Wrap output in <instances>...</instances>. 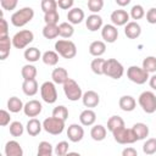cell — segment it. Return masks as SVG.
<instances>
[{
  "label": "cell",
  "mask_w": 156,
  "mask_h": 156,
  "mask_svg": "<svg viewBox=\"0 0 156 156\" xmlns=\"http://www.w3.org/2000/svg\"><path fill=\"white\" fill-rule=\"evenodd\" d=\"M34 17V10L29 6H26V7H22L17 11H15L12 15H11V23L12 26L17 27V28H21V27H24L27 23H29Z\"/></svg>",
  "instance_id": "cell-1"
},
{
  "label": "cell",
  "mask_w": 156,
  "mask_h": 156,
  "mask_svg": "<svg viewBox=\"0 0 156 156\" xmlns=\"http://www.w3.org/2000/svg\"><path fill=\"white\" fill-rule=\"evenodd\" d=\"M55 51L63 58H73L77 55V46L72 40L58 39L55 43Z\"/></svg>",
  "instance_id": "cell-2"
},
{
  "label": "cell",
  "mask_w": 156,
  "mask_h": 156,
  "mask_svg": "<svg viewBox=\"0 0 156 156\" xmlns=\"http://www.w3.org/2000/svg\"><path fill=\"white\" fill-rule=\"evenodd\" d=\"M104 74L112 79H119L124 74V67L118 60L107 58L104 66Z\"/></svg>",
  "instance_id": "cell-3"
},
{
  "label": "cell",
  "mask_w": 156,
  "mask_h": 156,
  "mask_svg": "<svg viewBox=\"0 0 156 156\" xmlns=\"http://www.w3.org/2000/svg\"><path fill=\"white\" fill-rule=\"evenodd\" d=\"M138 104L145 113L151 115L156 112V95L150 90H145L139 95Z\"/></svg>",
  "instance_id": "cell-4"
},
{
  "label": "cell",
  "mask_w": 156,
  "mask_h": 156,
  "mask_svg": "<svg viewBox=\"0 0 156 156\" xmlns=\"http://www.w3.org/2000/svg\"><path fill=\"white\" fill-rule=\"evenodd\" d=\"M127 77L130 82H133L138 85L145 84L150 78L149 73L146 71H144L143 67H139V66H135V65L129 66L127 68Z\"/></svg>",
  "instance_id": "cell-5"
},
{
  "label": "cell",
  "mask_w": 156,
  "mask_h": 156,
  "mask_svg": "<svg viewBox=\"0 0 156 156\" xmlns=\"http://www.w3.org/2000/svg\"><path fill=\"white\" fill-rule=\"evenodd\" d=\"M12 45L16 49H24L27 48L33 40H34V34L29 29H22L17 32L12 38Z\"/></svg>",
  "instance_id": "cell-6"
},
{
  "label": "cell",
  "mask_w": 156,
  "mask_h": 156,
  "mask_svg": "<svg viewBox=\"0 0 156 156\" xmlns=\"http://www.w3.org/2000/svg\"><path fill=\"white\" fill-rule=\"evenodd\" d=\"M43 129L51 135H58L65 129V121L56 118L54 116L48 117L43 121Z\"/></svg>",
  "instance_id": "cell-7"
},
{
  "label": "cell",
  "mask_w": 156,
  "mask_h": 156,
  "mask_svg": "<svg viewBox=\"0 0 156 156\" xmlns=\"http://www.w3.org/2000/svg\"><path fill=\"white\" fill-rule=\"evenodd\" d=\"M63 93L66 95V98L69 100V101H78L79 99H82L83 96V91H82V88L79 87V84L69 78L65 84H63Z\"/></svg>",
  "instance_id": "cell-8"
},
{
  "label": "cell",
  "mask_w": 156,
  "mask_h": 156,
  "mask_svg": "<svg viewBox=\"0 0 156 156\" xmlns=\"http://www.w3.org/2000/svg\"><path fill=\"white\" fill-rule=\"evenodd\" d=\"M40 96L46 104H55L57 100V90L54 82L46 80L40 85Z\"/></svg>",
  "instance_id": "cell-9"
},
{
  "label": "cell",
  "mask_w": 156,
  "mask_h": 156,
  "mask_svg": "<svg viewBox=\"0 0 156 156\" xmlns=\"http://www.w3.org/2000/svg\"><path fill=\"white\" fill-rule=\"evenodd\" d=\"M113 135V139L115 141H117L118 144H122V145H127V144H133L136 140V136L135 134L133 133L132 128H126V127H122L117 130H115L112 133Z\"/></svg>",
  "instance_id": "cell-10"
},
{
  "label": "cell",
  "mask_w": 156,
  "mask_h": 156,
  "mask_svg": "<svg viewBox=\"0 0 156 156\" xmlns=\"http://www.w3.org/2000/svg\"><path fill=\"white\" fill-rule=\"evenodd\" d=\"M129 13L123 10V9H118V10H115L111 12V16H110V20L112 22L113 26L116 27H121V26H126L128 22H129Z\"/></svg>",
  "instance_id": "cell-11"
},
{
  "label": "cell",
  "mask_w": 156,
  "mask_h": 156,
  "mask_svg": "<svg viewBox=\"0 0 156 156\" xmlns=\"http://www.w3.org/2000/svg\"><path fill=\"white\" fill-rule=\"evenodd\" d=\"M41 111H43V105L39 100H29L28 102L24 104V107H23L24 115L32 118H35L37 116H39Z\"/></svg>",
  "instance_id": "cell-12"
},
{
  "label": "cell",
  "mask_w": 156,
  "mask_h": 156,
  "mask_svg": "<svg viewBox=\"0 0 156 156\" xmlns=\"http://www.w3.org/2000/svg\"><path fill=\"white\" fill-rule=\"evenodd\" d=\"M101 37L104 39L105 43L112 44L117 40L118 38V29L116 26L111 24H104V27L101 28Z\"/></svg>",
  "instance_id": "cell-13"
},
{
  "label": "cell",
  "mask_w": 156,
  "mask_h": 156,
  "mask_svg": "<svg viewBox=\"0 0 156 156\" xmlns=\"http://www.w3.org/2000/svg\"><path fill=\"white\" fill-rule=\"evenodd\" d=\"M67 136L68 140L72 143H79L84 136V129L80 124L72 123L67 128Z\"/></svg>",
  "instance_id": "cell-14"
},
{
  "label": "cell",
  "mask_w": 156,
  "mask_h": 156,
  "mask_svg": "<svg viewBox=\"0 0 156 156\" xmlns=\"http://www.w3.org/2000/svg\"><path fill=\"white\" fill-rule=\"evenodd\" d=\"M82 102H83V105L85 107L93 108V107H96L100 104V96L94 90H87L85 93H83Z\"/></svg>",
  "instance_id": "cell-15"
},
{
  "label": "cell",
  "mask_w": 156,
  "mask_h": 156,
  "mask_svg": "<svg viewBox=\"0 0 156 156\" xmlns=\"http://www.w3.org/2000/svg\"><path fill=\"white\" fill-rule=\"evenodd\" d=\"M5 156H23V149L16 140H9L4 147Z\"/></svg>",
  "instance_id": "cell-16"
},
{
  "label": "cell",
  "mask_w": 156,
  "mask_h": 156,
  "mask_svg": "<svg viewBox=\"0 0 156 156\" xmlns=\"http://www.w3.org/2000/svg\"><path fill=\"white\" fill-rule=\"evenodd\" d=\"M85 26L88 28V30L90 32H96L99 29H101L104 27L102 24V17L100 15H96V13H91L87 17L85 20Z\"/></svg>",
  "instance_id": "cell-17"
},
{
  "label": "cell",
  "mask_w": 156,
  "mask_h": 156,
  "mask_svg": "<svg viewBox=\"0 0 156 156\" xmlns=\"http://www.w3.org/2000/svg\"><path fill=\"white\" fill-rule=\"evenodd\" d=\"M124 34L128 39H136L141 34V27L135 21H129L124 26Z\"/></svg>",
  "instance_id": "cell-18"
},
{
  "label": "cell",
  "mask_w": 156,
  "mask_h": 156,
  "mask_svg": "<svg viewBox=\"0 0 156 156\" xmlns=\"http://www.w3.org/2000/svg\"><path fill=\"white\" fill-rule=\"evenodd\" d=\"M85 18V13L80 7H73L67 12V20L68 23L73 24H79L83 22V20Z\"/></svg>",
  "instance_id": "cell-19"
},
{
  "label": "cell",
  "mask_w": 156,
  "mask_h": 156,
  "mask_svg": "<svg viewBox=\"0 0 156 156\" xmlns=\"http://www.w3.org/2000/svg\"><path fill=\"white\" fill-rule=\"evenodd\" d=\"M51 79L55 84H65L69 77H68V72L66 68L63 67H57V68H54L52 72H51Z\"/></svg>",
  "instance_id": "cell-20"
},
{
  "label": "cell",
  "mask_w": 156,
  "mask_h": 156,
  "mask_svg": "<svg viewBox=\"0 0 156 156\" xmlns=\"http://www.w3.org/2000/svg\"><path fill=\"white\" fill-rule=\"evenodd\" d=\"M118 106L124 112H132V111H134V108L136 106V101L130 95H123L118 100Z\"/></svg>",
  "instance_id": "cell-21"
},
{
  "label": "cell",
  "mask_w": 156,
  "mask_h": 156,
  "mask_svg": "<svg viewBox=\"0 0 156 156\" xmlns=\"http://www.w3.org/2000/svg\"><path fill=\"white\" fill-rule=\"evenodd\" d=\"M106 51V43L104 40H94L89 45V54L94 57H101Z\"/></svg>",
  "instance_id": "cell-22"
},
{
  "label": "cell",
  "mask_w": 156,
  "mask_h": 156,
  "mask_svg": "<svg viewBox=\"0 0 156 156\" xmlns=\"http://www.w3.org/2000/svg\"><path fill=\"white\" fill-rule=\"evenodd\" d=\"M95 121H96V113L91 108H85L79 115V122L82 126H85V127L93 126Z\"/></svg>",
  "instance_id": "cell-23"
},
{
  "label": "cell",
  "mask_w": 156,
  "mask_h": 156,
  "mask_svg": "<svg viewBox=\"0 0 156 156\" xmlns=\"http://www.w3.org/2000/svg\"><path fill=\"white\" fill-rule=\"evenodd\" d=\"M12 45V39H10V37H0V60H6L7 56L10 55V50H11Z\"/></svg>",
  "instance_id": "cell-24"
},
{
  "label": "cell",
  "mask_w": 156,
  "mask_h": 156,
  "mask_svg": "<svg viewBox=\"0 0 156 156\" xmlns=\"http://www.w3.org/2000/svg\"><path fill=\"white\" fill-rule=\"evenodd\" d=\"M39 90V85L37 79H29V80H23L22 83V91L27 96H34Z\"/></svg>",
  "instance_id": "cell-25"
},
{
  "label": "cell",
  "mask_w": 156,
  "mask_h": 156,
  "mask_svg": "<svg viewBox=\"0 0 156 156\" xmlns=\"http://www.w3.org/2000/svg\"><path fill=\"white\" fill-rule=\"evenodd\" d=\"M43 129V123L38 119V118H30L27 122L26 126V130L30 136H37Z\"/></svg>",
  "instance_id": "cell-26"
},
{
  "label": "cell",
  "mask_w": 156,
  "mask_h": 156,
  "mask_svg": "<svg viewBox=\"0 0 156 156\" xmlns=\"http://www.w3.org/2000/svg\"><path fill=\"white\" fill-rule=\"evenodd\" d=\"M106 134H107V129L102 124H95L90 129V136L95 141H102L106 138Z\"/></svg>",
  "instance_id": "cell-27"
},
{
  "label": "cell",
  "mask_w": 156,
  "mask_h": 156,
  "mask_svg": "<svg viewBox=\"0 0 156 156\" xmlns=\"http://www.w3.org/2000/svg\"><path fill=\"white\" fill-rule=\"evenodd\" d=\"M133 133L136 136V140H144L147 135H149V127L147 124L143 123V122H138L132 127Z\"/></svg>",
  "instance_id": "cell-28"
},
{
  "label": "cell",
  "mask_w": 156,
  "mask_h": 156,
  "mask_svg": "<svg viewBox=\"0 0 156 156\" xmlns=\"http://www.w3.org/2000/svg\"><path fill=\"white\" fill-rule=\"evenodd\" d=\"M26 61H28L29 63H33V62H37L39 61V58H41L43 54L40 52V50L38 48H34V46H30V48H27L24 50V54H23Z\"/></svg>",
  "instance_id": "cell-29"
},
{
  "label": "cell",
  "mask_w": 156,
  "mask_h": 156,
  "mask_svg": "<svg viewBox=\"0 0 156 156\" xmlns=\"http://www.w3.org/2000/svg\"><path fill=\"white\" fill-rule=\"evenodd\" d=\"M122 127H126V126H124V121L121 116L115 115L107 119V130H110L111 133H113L115 130H117Z\"/></svg>",
  "instance_id": "cell-30"
},
{
  "label": "cell",
  "mask_w": 156,
  "mask_h": 156,
  "mask_svg": "<svg viewBox=\"0 0 156 156\" xmlns=\"http://www.w3.org/2000/svg\"><path fill=\"white\" fill-rule=\"evenodd\" d=\"M58 54L54 50H48L43 54L41 56V61L46 65V66H56L58 62Z\"/></svg>",
  "instance_id": "cell-31"
},
{
  "label": "cell",
  "mask_w": 156,
  "mask_h": 156,
  "mask_svg": "<svg viewBox=\"0 0 156 156\" xmlns=\"http://www.w3.org/2000/svg\"><path fill=\"white\" fill-rule=\"evenodd\" d=\"M37 67L32 63H27L22 67L21 69V76L23 78V80H29V79H35L37 77Z\"/></svg>",
  "instance_id": "cell-32"
},
{
  "label": "cell",
  "mask_w": 156,
  "mask_h": 156,
  "mask_svg": "<svg viewBox=\"0 0 156 156\" xmlns=\"http://www.w3.org/2000/svg\"><path fill=\"white\" fill-rule=\"evenodd\" d=\"M24 107V104L22 102V100L17 96H11L9 100H7V108L10 112L12 113H17L20 111H22Z\"/></svg>",
  "instance_id": "cell-33"
},
{
  "label": "cell",
  "mask_w": 156,
  "mask_h": 156,
  "mask_svg": "<svg viewBox=\"0 0 156 156\" xmlns=\"http://www.w3.org/2000/svg\"><path fill=\"white\" fill-rule=\"evenodd\" d=\"M60 35L58 24H45L43 28V37L45 39H55Z\"/></svg>",
  "instance_id": "cell-34"
},
{
  "label": "cell",
  "mask_w": 156,
  "mask_h": 156,
  "mask_svg": "<svg viewBox=\"0 0 156 156\" xmlns=\"http://www.w3.org/2000/svg\"><path fill=\"white\" fill-rule=\"evenodd\" d=\"M58 32H60V37L65 38V39H69L73 34H74V28L71 23L68 22H61L58 24Z\"/></svg>",
  "instance_id": "cell-35"
},
{
  "label": "cell",
  "mask_w": 156,
  "mask_h": 156,
  "mask_svg": "<svg viewBox=\"0 0 156 156\" xmlns=\"http://www.w3.org/2000/svg\"><path fill=\"white\" fill-rule=\"evenodd\" d=\"M141 67L144 71H146L149 74L150 73H156V57L155 56H146L143 60Z\"/></svg>",
  "instance_id": "cell-36"
},
{
  "label": "cell",
  "mask_w": 156,
  "mask_h": 156,
  "mask_svg": "<svg viewBox=\"0 0 156 156\" xmlns=\"http://www.w3.org/2000/svg\"><path fill=\"white\" fill-rule=\"evenodd\" d=\"M105 61H106V60H104V58H101V57H96V58H94V60L90 62V68H91L93 73H95V74H98V76L104 74Z\"/></svg>",
  "instance_id": "cell-37"
},
{
  "label": "cell",
  "mask_w": 156,
  "mask_h": 156,
  "mask_svg": "<svg viewBox=\"0 0 156 156\" xmlns=\"http://www.w3.org/2000/svg\"><path fill=\"white\" fill-rule=\"evenodd\" d=\"M52 152H54V147L49 141H40L39 143L37 156H48V155H52Z\"/></svg>",
  "instance_id": "cell-38"
},
{
  "label": "cell",
  "mask_w": 156,
  "mask_h": 156,
  "mask_svg": "<svg viewBox=\"0 0 156 156\" xmlns=\"http://www.w3.org/2000/svg\"><path fill=\"white\" fill-rule=\"evenodd\" d=\"M9 130H10V134L15 138L17 136H21L24 132V127L23 124L20 122V121H13L10 123V127H9Z\"/></svg>",
  "instance_id": "cell-39"
},
{
  "label": "cell",
  "mask_w": 156,
  "mask_h": 156,
  "mask_svg": "<svg viewBox=\"0 0 156 156\" xmlns=\"http://www.w3.org/2000/svg\"><path fill=\"white\" fill-rule=\"evenodd\" d=\"M143 151L146 155L156 154V138H149L143 144Z\"/></svg>",
  "instance_id": "cell-40"
},
{
  "label": "cell",
  "mask_w": 156,
  "mask_h": 156,
  "mask_svg": "<svg viewBox=\"0 0 156 156\" xmlns=\"http://www.w3.org/2000/svg\"><path fill=\"white\" fill-rule=\"evenodd\" d=\"M129 16L133 20H135V22H136L138 20H141L145 16V10H144V7L140 4L133 5L132 9H130V12H129Z\"/></svg>",
  "instance_id": "cell-41"
},
{
  "label": "cell",
  "mask_w": 156,
  "mask_h": 156,
  "mask_svg": "<svg viewBox=\"0 0 156 156\" xmlns=\"http://www.w3.org/2000/svg\"><path fill=\"white\" fill-rule=\"evenodd\" d=\"M52 116L56 117V118H60V119H62V121H66L67 117H68V110H67L66 106L58 105V106L54 107V110H52Z\"/></svg>",
  "instance_id": "cell-42"
},
{
  "label": "cell",
  "mask_w": 156,
  "mask_h": 156,
  "mask_svg": "<svg viewBox=\"0 0 156 156\" xmlns=\"http://www.w3.org/2000/svg\"><path fill=\"white\" fill-rule=\"evenodd\" d=\"M58 20H60V15H58L57 10H54V11L44 13V22H45V24H57Z\"/></svg>",
  "instance_id": "cell-43"
},
{
  "label": "cell",
  "mask_w": 156,
  "mask_h": 156,
  "mask_svg": "<svg viewBox=\"0 0 156 156\" xmlns=\"http://www.w3.org/2000/svg\"><path fill=\"white\" fill-rule=\"evenodd\" d=\"M87 6L93 13H99L104 7V0H88Z\"/></svg>",
  "instance_id": "cell-44"
},
{
  "label": "cell",
  "mask_w": 156,
  "mask_h": 156,
  "mask_svg": "<svg viewBox=\"0 0 156 156\" xmlns=\"http://www.w3.org/2000/svg\"><path fill=\"white\" fill-rule=\"evenodd\" d=\"M68 147H69L68 143L65 141V140H62V141H58V143L56 144V146H55V149H54V152H55L56 156H65L66 154L69 152V151H68Z\"/></svg>",
  "instance_id": "cell-45"
},
{
  "label": "cell",
  "mask_w": 156,
  "mask_h": 156,
  "mask_svg": "<svg viewBox=\"0 0 156 156\" xmlns=\"http://www.w3.org/2000/svg\"><path fill=\"white\" fill-rule=\"evenodd\" d=\"M40 7H41L44 13L57 10V1H55V0H41Z\"/></svg>",
  "instance_id": "cell-46"
},
{
  "label": "cell",
  "mask_w": 156,
  "mask_h": 156,
  "mask_svg": "<svg viewBox=\"0 0 156 156\" xmlns=\"http://www.w3.org/2000/svg\"><path fill=\"white\" fill-rule=\"evenodd\" d=\"M17 4H18L17 0H1V1H0L1 7H2L4 10H6V11H12V10H15L16 6H17Z\"/></svg>",
  "instance_id": "cell-47"
},
{
  "label": "cell",
  "mask_w": 156,
  "mask_h": 156,
  "mask_svg": "<svg viewBox=\"0 0 156 156\" xmlns=\"http://www.w3.org/2000/svg\"><path fill=\"white\" fill-rule=\"evenodd\" d=\"M10 122H11L10 112L6 110H0V126L5 127V126L10 124Z\"/></svg>",
  "instance_id": "cell-48"
},
{
  "label": "cell",
  "mask_w": 156,
  "mask_h": 156,
  "mask_svg": "<svg viewBox=\"0 0 156 156\" xmlns=\"http://www.w3.org/2000/svg\"><path fill=\"white\" fill-rule=\"evenodd\" d=\"M146 21L150 24H156V7H151L146 12Z\"/></svg>",
  "instance_id": "cell-49"
},
{
  "label": "cell",
  "mask_w": 156,
  "mask_h": 156,
  "mask_svg": "<svg viewBox=\"0 0 156 156\" xmlns=\"http://www.w3.org/2000/svg\"><path fill=\"white\" fill-rule=\"evenodd\" d=\"M7 35H9V23L4 17H1L0 18V37H7Z\"/></svg>",
  "instance_id": "cell-50"
},
{
  "label": "cell",
  "mask_w": 156,
  "mask_h": 156,
  "mask_svg": "<svg viewBox=\"0 0 156 156\" xmlns=\"http://www.w3.org/2000/svg\"><path fill=\"white\" fill-rule=\"evenodd\" d=\"M73 5H74V1L73 0H58L57 1V6L62 10H71L73 9Z\"/></svg>",
  "instance_id": "cell-51"
},
{
  "label": "cell",
  "mask_w": 156,
  "mask_h": 156,
  "mask_svg": "<svg viewBox=\"0 0 156 156\" xmlns=\"http://www.w3.org/2000/svg\"><path fill=\"white\" fill-rule=\"evenodd\" d=\"M122 156H138V151L132 146H127L122 150Z\"/></svg>",
  "instance_id": "cell-52"
},
{
  "label": "cell",
  "mask_w": 156,
  "mask_h": 156,
  "mask_svg": "<svg viewBox=\"0 0 156 156\" xmlns=\"http://www.w3.org/2000/svg\"><path fill=\"white\" fill-rule=\"evenodd\" d=\"M149 85H150L151 89L156 90V73H154L152 76H150V78H149Z\"/></svg>",
  "instance_id": "cell-53"
},
{
  "label": "cell",
  "mask_w": 156,
  "mask_h": 156,
  "mask_svg": "<svg viewBox=\"0 0 156 156\" xmlns=\"http://www.w3.org/2000/svg\"><path fill=\"white\" fill-rule=\"evenodd\" d=\"M116 4L118 6H121V7H124V6L130 4V0H116Z\"/></svg>",
  "instance_id": "cell-54"
},
{
  "label": "cell",
  "mask_w": 156,
  "mask_h": 156,
  "mask_svg": "<svg viewBox=\"0 0 156 156\" xmlns=\"http://www.w3.org/2000/svg\"><path fill=\"white\" fill-rule=\"evenodd\" d=\"M65 156H82L79 152H76V151H71V152H68V154H66Z\"/></svg>",
  "instance_id": "cell-55"
},
{
  "label": "cell",
  "mask_w": 156,
  "mask_h": 156,
  "mask_svg": "<svg viewBox=\"0 0 156 156\" xmlns=\"http://www.w3.org/2000/svg\"><path fill=\"white\" fill-rule=\"evenodd\" d=\"M48 156H52V155H48Z\"/></svg>",
  "instance_id": "cell-56"
}]
</instances>
